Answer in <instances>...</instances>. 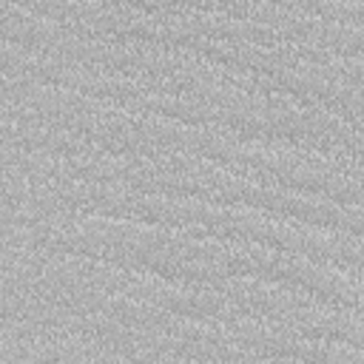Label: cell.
I'll return each instance as SVG.
<instances>
[{
	"label": "cell",
	"mask_w": 364,
	"mask_h": 364,
	"mask_svg": "<svg viewBox=\"0 0 364 364\" xmlns=\"http://www.w3.org/2000/svg\"><path fill=\"white\" fill-rule=\"evenodd\" d=\"M230 330L236 333V338L250 347L256 355L267 353V355H293L296 341L301 338L299 333H293L290 327H284L282 321H273L267 316H236L230 318Z\"/></svg>",
	"instance_id": "6da1fadb"
},
{
	"label": "cell",
	"mask_w": 364,
	"mask_h": 364,
	"mask_svg": "<svg viewBox=\"0 0 364 364\" xmlns=\"http://www.w3.org/2000/svg\"><path fill=\"white\" fill-rule=\"evenodd\" d=\"M102 313L114 316L117 321H122L128 327H162V330H168V324L173 318L171 310H162V307H156L145 299L128 296V293H108Z\"/></svg>",
	"instance_id": "7a4b0ae2"
},
{
	"label": "cell",
	"mask_w": 364,
	"mask_h": 364,
	"mask_svg": "<svg viewBox=\"0 0 364 364\" xmlns=\"http://www.w3.org/2000/svg\"><path fill=\"white\" fill-rule=\"evenodd\" d=\"M293 355L304 364H364L361 347L341 338H307L301 336L293 347Z\"/></svg>",
	"instance_id": "3957f363"
}]
</instances>
